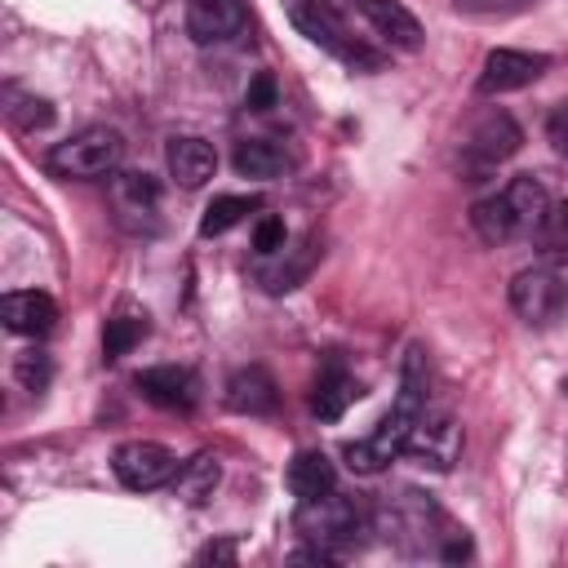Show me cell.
<instances>
[{
    "instance_id": "16",
    "label": "cell",
    "mask_w": 568,
    "mask_h": 568,
    "mask_svg": "<svg viewBox=\"0 0 568 568\" xmlns=\"http://www.w3.org/2000/svg\"><path fill=\"white\" fill-rule=\"evenodd\" d=\"M0 320L18 337H44L58 324V302L49 293H40V288H18V293H4Z\"/></svg>"
},
{
    "instance_id": "30",
    "label": "cell",
    "mask_w": 568,
    "mask_h": 568,
    "mask_svg": "<svg viewBox=\"0 0 568 568\" xmlns=\"http://www.w3.org/2000/svg\"><path fill=\"white\" fill-rule=\"evenodd\" d=\"M22 106H27V111L9 106V115H13V124H18V129H44V124H53V106H49L44 98H27Z\"/></svg>"
},
{
    "instance_id": "1",
    "label": "cell",
    "mask_w": 568,
    "mask_h": 568,
    "mask_svg": "<svg viewBox=\"0 0 568 568\" xmlns=\"http://www.w3.org/2000/svg\"><path fill=\"white\" fill-rule=\"evenodd\" d=\"M373 528L386 532V541H399L404 550H426L435 546L439 559H466L470 555V537L466 532H439L444 528V515L435 510V501L426 493H413L404 488L399 497L382 501L377 515H373Z\"/></svg>"
},
{
    "instance_id": "8",
    "label": "cell",
    "mask_w": 568,
    "mask_h": 568,
    "mask_svg": "<svg viewBox=\"0 0 568 568\" xmlns=\"http://www.w3.org/2000/svg\"><path fill=\"white\" fill-rule=\"evenodd\" d=\"M510 306H515V315L524 324H537V328L555 324L568 311V280H564V271H555L550 262L519 271L510 280Z\"/></svg>"
},
{
    "instance_id": "28",
    "label": "cell",
    "mask_w": 568,
    "mask_h": 568,
    "mask_svg": "<svg viewBox=\"0 0 568 568\" xmlns=\"http://www.w3.org/2000/svg\"><path fill=\"white\" fill-rule=\"evenodd\" d=\"M284 240H288V231H284V222L280 217H257V226H253V248L262 253V257H275V253H284Z\"/></svg>"
},
{
    "instance_id": "23",
    "label": "cell",
    "mask_w": 568,
    "mask_h": 568,
    "mask_svg": "<svg viewBox=\"0 0 568 568\" xmlns=\"http://www.w3.org/2000/svg\"><path fill=\"white\" fill-rule=\"evenodd\" d=\"M146 333H151L146 311H120V315H111V320L102 324V359H106V364H111V359H124Z\"/></svg>"
},
{
    "instance_id": "22",
    "label": "cell",
    "mask_w": 568,
    "mask_h": 568,
    "mask_svg": "<svg viewBox=\"0 0 568 568\" xmlns=\"http://www.w3.org/2000/svg\"><path fill=\"white\" fill-rule=\"evenodd\" d=\"M240 178H280L288 169V151L275 138H244L231 155Z\"/></svg>"
},
{
    "instance_id": "14",
    "label": "cell",
    "mask_w": 568,
    "mask_h": 568,
    "mask_svg": "<svg viewBox=\"0 0 568 568\" xmlns=\"http://www.w3.org/2000/svg\"><path fill=\"white\" fill-rule=\"evenodd\" d=\"M222 399L231 413H244V417H266L280 408V386L275 377L262 368V364H248V368H235L222 386Z\"/></svg>"
},
{
    "instance_id": "7",
    "label": "cell",
    "mask_w": 568,
    "mask_h": 568,
    "mask_svg": "<svg viewBox=\"0 0 568 568\" xmlns=\"http://www.w3.org/2000/svg\"><path fill=\"white\" fill-rule=\"evenodd\" d=\"M422 413H426V408H422ZM422 413L408 408V404H390V413L373 426V435L342 444L346 466H351L355 475H377V470H386V466L408 448V430H413V422H417Z\"/></svg>"
},
{
    "instance_id": "5",
    "label": "cell",
    "mask_w": 568,
    "mask_h": 568,
    "mask_svg": "<svg viewBox=\"0 0 568 568\" xmlns=\"http://www.w3.org/2000/svg\"><path fill=\"white\" fill-rule=\"evenodd\" d=\"M120 155H124V138H120L115 129H106V124H93V129L67 138V142H58V146L44 155V164H49V173H58V178L89 182V178L115 173V169H120Z\"/></svg>"
},
{
    "instance_id": "32",
    "label": "cell",
    "mask_w": 568,
    "mask_h": 568,
    "mask_svg": "<svg viewBox=\"0 0 568 568\" xmlns=\"http://www.w3.org/2000/svg\"><path fill=\"white\" fill-rule=\"evenodd\" d=\"M528 4L532 0H457V9H466V13H515Z\"/></svg>"
},
{
    "instance_id": "10",
    "label": "cell",
    "mask_w": 568,
    "mask_h": 568,
    "mask_svg": "<svg viewBox=\"0 0 568 568\" xmlns=\"http://www.w3.org/2000/svg\"><path fill=\"white\" fill-rule=\"evenodd\" d=\"M160 195H164V186L151 173L129 169V173H115L111 178V209H115L120 226L133 231V235L160 231Z\"/></svg>"
},
{
    "instance_id": "29",
    "label": "cell",
    "mask_w": 568,
    "mask_h": 568,
    "mask_svg": "<svg viewBox=\"0 0 568 568\" xmlns=\"http://www.w3.org/2000/svg\"><path fill=\"white\" fill-rule=\"evenodd\" d=\"M275 98H280V89H275V75H271V71H257V75L248 80L244 106H248V111H271V106H275Z\"/></svg>"
},
{
    "instance_id": "24",
    "label": "cell",
    "mask_w": 568,
    "mask_h": 568,
    "mask_svg": "<svg viewBox=\"0 0 568 568\" xmlns=\"http://www.w3.org/2000/svg\"><path fill=\"white\" fill-rule=\"evenodd\" d=\"M253 209H262L257 195H213V204L200 217V235H226L235 222H244Z\"/></svg>"
},
{
    "instance_id": "26",
    "label": "cell",
    "mask_w": 568,
    "mask_h": 568,
    "mask_svg": "<svg viewBox=\"0 0 568 568\" xmlns=\"http://www.w3.org/2000/svg\"><path fill=\"white\" fill-rule=\"evenodd\" d=\"M315 253H320V248H311V244H306L297 257H288V262H280V266H262V271H257L262 288H266V293H288V288H297V284L306 280V271H311Z\"/></svg>"
},
{
    "instance_id": "17",
    "label": "cell",
    "mask_w": 568,
    "mask_h": 568,
    "mask_svg": "<svg viewBox=\"0 0 568 568\" xmlns=\"http://www.w3.org/2000/svg\"><path fill=\"white\" fill-rule=\"evenodd\" d=\"M164 164H169V178L182 186V191H200L213 173H217V151L204 142V138H169L164 146Z\"/></svg>"
},
{
    "instance_id": "34",
    "label": "cell",
    "mask_w": 568,
    "mask_h": 568,
    "mask_svg": "<svg viewBox=\"0 0 568 568\" xmlns=\"http://www.w3.org/2000/svg\"><path fill=\"white\" fill-rule=\"evenodd\" d=\"M564 390H568V377H564Z\"/></svg>"
},
{
    "instance_id": "2",
    "label": "cell",
    "mask_w": 568,
    "mask_h": 568,
    "mask_svg": "<svg viewBox=\"0 0 568 568\" xmlns=\"http://www.w3.org/2000/svg\"><path fill=\"white\" fill-rule=\"evenodd\" d=\"M546 209H550L546 186L532 173H519L497 195H488V200H479L470 209V226H475V235L484 244H510V240L532 235L541 226Z\"/></svg>"
},
{
    "instance_id": "9",
    "label": "cell",
    "mask_w": 568,
    "mask_h": 568,
    "mask_svg": "<svg viewBox=\"0 0 568 568\" xmlns=\"http://www.w3.org/2000/svg\"><path fill=\"white\" fill-rule=\"evenodd\" d=\"M111 470L124 488L133 493H155L164 484H173L178 475V457L164 448V444H151V439H129L111 453Z\"/></svg>"
},
{
    "instance_id": "4",
    "label": "cell",
    "mask_w": 568,
    "mask_h": 568,
    "mask_svg": "<svg viewBox=\"0 0 568 568\" xmlns=\"http://www.w3.org/2000/svg\"><path fill=\"white\" fill-rule=\"evenodd\" d=\"M364 506L355 501V497H346V493H324V497H315V501H302L297 506V515H293V528L311 541V546H324V550H351L355 541H359V532H364Z\"/></svg>"
},
{
    "instance_id": "12",
    "label": "cell",
    "mask_w": 568,
    "mask_h": 568,
    "mask_svg": "<svg viewBox=\"0 0 568 568\" xmlns=\"http://www.w3.org/2000/svg\"><path fill=\"white\" fill-rule=\"evenodd\" d=\"M550 67L546 53H528V49H493L479 67V80L475 89L484 98H497V93H515V89H528L532 80H541Z\"/></svg>"
},
{
    "instance_id": "3",
    "label": "cell",
    "mask_w": 568,
    "mask_h": 568,
    "mask_svg": "<svg viewBox=\"0 0 568 568\" xmlns=\"http://www.w3.org/2000/svg\"><path fill=\"white\" fill-rule=\"evenodd\" d=\"M284 18L297 27V36H306L311 44H320L324 53L346 62L351 71H364V75L382 71V53H373L364 40L351 36L337 0H284Z\"/></svg>"
},
{
    "instance_id": "18",
    "label": "cell",
    "mask_w": 568,
    "mask_h": 568,
    "mask_svg": "<svg viewBox=\"0 0 568 568\" xmlns=\"http://www.w3.org/2000/svg\"><path fill=\"white\" fill-rule=\"evenodd\" d=\"M359 395H364V390H359V382L346 373V364H342L337 355H328V359L320 364V373H315V386H311V413H315L320 422H337Z\"/></svg>"
},
{
    "instance_id": "25",
    "label": "cell",
    "mask_w": 568,
    "mask_h": 568,
    "mask_svg": "<svg viewBox=\"0 0 568 568\" xmlns=\"http://www.w3.org/2000/svg\"><path fill=\"white\" fill-rule=\"evenodd\" d=\"M532 240H537V253L546 262H568V200H559V204L546 209V217L532 231Z\"/></svg>"
},
{
    "instance_id": "27",
    "label": "cell",
    "mask_w": 568,
    "mask_h": 568,
    "mask_svg": "<svg viewBox=\"0 0 568 568\" xmlns=\"http://www.w3.org/2000/svg\"><path fill=\"white\" fill-rule=\"evenodd\" d=\"M13 377H18L27 390H36V395H40V390L53 382V359H49L44 351H36V346H31V351H22V355L13 359Z\"/></svg>"
},
{
    "instance_id": "6",
    "label": "cell",
    "mask_w": 568,
    "mask_h": 568,
    "mask_svg": "<svg viewBox=\"0 0 568 568\" xmlns=\"http://www.w3.org/2000/svg\"><path fill=\"white\" fill-rule=\"evenodd\" d=\"M524 142V129L506 115V111H484L466 138H462V155H457V169L466 182H484L501 160H510Z\"/></svg>"
},
{
    "instance_id": "11",
    "label": "cell",
    "mask_w": 568,
    "mask_h": 568,
    "mask_svg": "<svg viewBox=\"0 0 568 568\" xmlns=\"http://www.w3.org/2000/svg\"><path fill=\"white\" fill-rule=\"evenodd\" d=\"M417 466H430V470H453L457 457H462V426L453 413H422L408 430V448H404Z\"/></svg>"
},
{
    "instance_id": "31",
    "label": "cell",
    "mask_w": 568,
    "mask_h": 568,
    "mask_svg": "<svg viewBox=\"0 0 568 568\" xmlns=\"http://www.w3.org/2000/svg\"><path fill=\"white\" fill-rule=\"evenodd\" d=\"M546 138H550V146L568 160V98H564L559 106H550V115H546Z\"/></svg>"
},
{
    "instance_id": "21",
    "label": "cell",
    "mask_w": 568,
    "mask_h": 568,
    "mask_svg": "<svg viewBox=\"0 0 568 568\" xmlns=\"http://www.w3.org/2000/svg\"><path fill=\"white\" fill-rule=\"evenodd\" d=\"M217 484H222V462H217L213 453H195L191 462L178 466V475H173V497L186 501V506H204Z\"/></svg>"
},
{
    "instance_id": "33",
    "label": "cell",
    "mask_w": 568,
    "mask_h": 568,
    "mask_svg": "<svg viewBox=\"0 0 568 568\" xmlns=\"http://www.w3.org/2000/svg\"><path fill=\"white\" fill-rule=\"evenodd\" d=\"M195 559H200V564H235V541H231V537H226V541H209Z\"/></svg>"
},
{
    "instance_id": "20",
    "label": "cell",
    "mask_w": 568,
    "mask_h": 568,
    "mask_svg": "<svg viewBox=\"0 0 568 568\" xmlns=\"http://www.w3.org/2000/svg\"><path fill=\"white\" fill-rule=\"evenodd\" d=\"M288 493L297 497V501H315V497H324V493H333L337 488V470H333V462H328V453H320V448H306V453H297L293 462H288Z\"/></svg>"
},
{
    "instance_id": "19",
    "label": "cell",
    "mask_w": 568,
    "mask_h": 568,
    "mask_svg": "<svg viewBox=\"0 0 568 568\" xmlns=\"http://www.w3.org/2000/svg\"><path fill=\"white\" fill-rule=\"evenodd\" d=\"M359 13H364V22H368L390 49L413 53V49H422V40H426L422 22H417L399 0H359Z\"/></svg>"
},
{
    "instance_id": "15",
    "label": "cell",
    "mask_w": 568,
    "mask_h": 568,
    "mask_svg": "<svg viewBox=\"0 0 568 568\" xmlns=\"http://www.w3.org/2000/svg\"><path fill=\"white\" fill-rule=\"evenodd\" d=\"M244 22H248L244 0H191V9H186V31L195 44L235 40L244 31Z\"/></svg>"
},
{
    "instance_id": "13",
    "label": "cell",
    "mask_w": 568,
    "mask_h": 568,
    "mask_svg": "<svg viewBox=\"0 0 568 568\" xmlns=\"http://www.w3.org/2000/svg\"><path fill=\"white\" fill-rule=\"evenodd\" d=\"M133 386H138V395H142L146 404H155V408H164V413H191L195 399H200V382H195V373L182 368V364L142 368V373L133 377Z\"/></svg>"
}]
</instances>
